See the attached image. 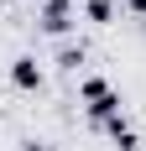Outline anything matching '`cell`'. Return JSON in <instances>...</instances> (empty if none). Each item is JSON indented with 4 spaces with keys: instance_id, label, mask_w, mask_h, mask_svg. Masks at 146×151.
<instances>
[{
    "instance_id": "6",
    "label": "cell",
    "mask_w": 146,
    "mask_h": 151,
    "mask_svg": "<svg viewBox=\"0 0 146 151\" xmlns=\"http://www.w3.org/2000/svg\"><path fill=\"white\" fill-rule=\"evenodd\" d=\"M125 5H131V11H136V16H146V0H125Z\"/></svg>"
},
{
    "instance_id": "5",
    "label": "cell",
    "mask_w": 146,
    "mask_h": 151,
    "mask_svg": "<svg viewBox=\"0 0 146 151\" xmlns=\"http://www.w3.org/2000/svg\"><path fill=\"white\" fill-rule=\"evenodd\" d=\"M89 16L94 21H110V0H89Z\"/></svg>"
},
{
    "instance_id": "1",
    "label": "cell",
    "mask_w": 146,
    "mask_h": 151,
    "mask_svg": "<svg viewBox=\"0 0 146 151\" xmlns=\"http://www.w3.org/2000/svg\"><path fill=\"white\" fill-rule=\"evenodd\" d=\"M84 99H89V120L99 125V130H104L110 120H120V99L110 94L104 78H89V83H84Z\"/></svg>"
},
{
    "instance_id": "2",
    "label": "cell",
    "mask_w": 146,
    "mask_h": 151,
    "mask_svg": "<svg viewBox=\"0 0 146 151\" xmlns=\"http://www.w3.org/2000/svg\"><path fill=\"white\" fill-rule=\"evenodd\" d=\"M68 16H73V0H47L42 5V31L63 37V31H68Z\"/></svg>"
},
{
    "instance_id": "4",
    "label": "cell",
    "mask_w": 146,
    "mask_h": 151,
    "mask_svg": "<svg viewBox=\"0 0 146 151\" xmlns=\"http://www.w3.org/2000/svg\"><path fill=\"white\" fill-rule=\"evenodd\" d=\"M58 63H63V68H78V63H84V47H63Z\"/></svg>"
},
{
    "instance_id": "3",
    "label": "cell",
    "mask_w": 146,
    "mask_h": 151,
    "mask_svg": "<svg viewBox=\"0 0 146 151\" xmlns=\"http://www.w3.org/2000/svg\"><path fill=\"white\" fill-rule=\"evenodd\" d=\"M11 83H16V89H42V68H37V58H16V63H11Z\"/></svg>"
},
{
    "instance_id": "7",
    "label": "cell",
    "mask_w": 146,
    "mask_h": 151,
    "mask_svg": "<svg viewBox=\"0 0 146 151\" xmlns=\"http://www.w3.org/2000/svg\"><path fill=\"white\" fill-rule=\"evenodd\" d=\"M21 151H52V146H42V141H26V146H21Z\"/></svg>"
}]
</instances>
